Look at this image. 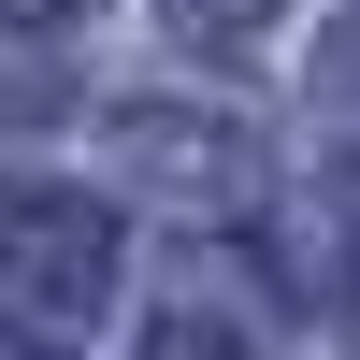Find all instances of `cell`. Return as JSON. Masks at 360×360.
Here are the masks:
<instances>
[{
	"mask_svg": "<svg viewBox=\"0 0 360 360\" xmlns=\"http://www.w3.org/2000/svg\"><path fill=\"white\" fill-rule=\"evenodd\" d=\"M115 288V217L72 188H0V332L15 346H72Z\"/></svg>",
	"mask_w": 360,
	"mask_h": 360,
	"instance_id": "cell-1",
	"label": "cell"
},
{
	"mask_svg": "<svg viewBox=\"0 0 360 360\" xmlns=\"http://www.w3.org/2000/svg\"><path fill=\"white\" fill-rule=\"evenodd\" d=\"M115 144H130V173H159L173 202H217V217H231V202L259 188V159H245V130H217V115H202V130H188V115H130Z\"/></svg>",
	"mask_w": 360,
	"mask_h": 360,
	"instance_id": "cell-2",
	"label": "cell"
},
{
	"mask_svg": "<svg viewBox=\"0 0 360 360\" xmlns=\"http://www.w3.org/2000/svg\"><path fill=\"white\" fill-rule=\"evenodd\" d=\"M274 15H288V0H173V29H188V44H217V58H245Z\"/></svg>",
	"mask_w": 360,
	"mask_h": 360,
	"instance_id": "cell-3",
	"label": "cell"
},
{
	"mask_svg": "<svg viewBox=\"0 0 360 360\" xmlns=\"http://www.w3.org/2000/svg\"><path fill=\"white\" fill-rule=\"evenodd\" d=\"M159 360H245V332H217V317H173V332H159Z\"/></svg>",
	"mask_w": 360,
	"mask_h": 360,
	"instance_id": "cell-4",
	"label": "cell"
},
{
	"mask_svg": "<svg viewBox=\"0 0 360 360\" xmlns=\"http://www.w3.org/2000/svg\"><path fill=\"white\" fill-rule=\"evenodd\" d=\"M15 15H29V29H58V15H72V0H15Z\"/></svg>",
	"mask_w": 360,
	"mask_h": 360,
	"instance_id": "cell-5",
	"label": "cell"
}]
</instances>
